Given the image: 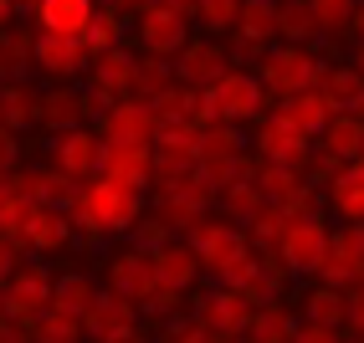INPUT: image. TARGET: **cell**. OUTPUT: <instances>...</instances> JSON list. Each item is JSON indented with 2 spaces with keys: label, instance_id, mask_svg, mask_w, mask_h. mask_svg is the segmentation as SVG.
<instances>
[{
  "label": "cell",
  "instance_id": "6da1fadb",
  "mask_svg": "<svg viewBox=\"0 0 364 343\" xmlns=\"http://www.w3.org/2000/svg\"><path fill=\"white\" fill-rule=\"evenodd\" d=\"M67 215H72V231H82V236H124V231L134 236V226L149 215V200H144L139 190L98 180V185L82 190V200L72 205Z\"/></svg>",
  "mask_w": 364,
  "mask_h": 343
},
{
  "label": "cell",
  "instance_id": "7a4b0ae2",
  "mask_svg": "<svg viewBox=\"0 0 364 343\" xmlns=\"http://www.w3.org/2000/svg\"><path fill=\"white\" fill-rule=\"evenodd\" d=\"M323 77H328V62L313 46H272L262 62V87L277 97V108L303 97V92H318Z\"/></svg>",
  "mask_w": 364,
  "mask_h": 343
},
{
  "label": "cell",
  "instance_id": "3957f363",
  "mask_svg": "<svg viewBox=\"0 0 364 343\" xmlns=\"http://www.w3.org/2000/svg\"><path fill=\"white\" fill-rule=\"evenodd\" d=\"M190 21H196V6H139V57H164V62H180V52L196 31H190Z\"/></svg>",
  "mask_w": 364,
  "mask_h": 343
},
{
  "label": "cell",
  "instance_id": "277c9868",
  "mask_svg": "<svg viewBox=\"0 0 364 343\" xmlns=\"http://www.w3.org/2000/svg\"><path fill=\"white\" fill-rule=\"evenodd\" d=\"M52 307H57V282L41 261H26L16 277H6V323L36 328Z\"/></svg>",
  "mask_w": 364,
  "mask_h": 343
},
{
  "label": "cell",
  "instance_id": "5b68a950",
  "mask_svg": "<svg viewBox=\"0 0 364 343\" xmlns=\"http://www.w3.org/2000/svg\"><path fill=\"white\" fill-rule=\"evenodd\" d=\"M205 103H210V124H231V129H241V124H262V103H267V87H262V77L257 72H231L226 82H215L210 92H205Z\"/></svg>",
  "mask_w": 364,
  "mask_h": 343
},
{
  "label": "cell",
  "instance_id": "8992f818",
  "mask_svg": "<svg viewBox=\"0 0 364 343\" xmlns=\"http://www.w3.org/2000/svg\"><path fill=\"white\" fill-rule=\"evenodd\" d=\"M185 241L196 246L200 266H205V272H210L215 282H221L236 261H247V256H252V236L241 231V226H231V220H221V215H215V220H205L200 231H190Z\"/></svg>",
  "mask_w": 364,
  "mask_h": 343
},
{
  "label": "cell",
  "instance_id": "52a82bcc",
  "mask_svg": "<svg viewBox=\"0 0 364 343\" xmlns=\"http://www.w3.org/2000/svg\"><path fill=\"white\" fill-rule=\"evenodd\" d=\"M328 251H333V231H328L323 215H303V220H293V231H287L282 246H277L282 266H287L293 277H318L323 261H328Z\"/></svg>",
  "mask_w": 364,
  "mask_h": 343
},
{
  "label": "cell",
  "instance_id": "ba28073f",
  "mask_svg": "<svg viewBox=\"0 0 364 343\" xmlns=\"http://www.w3.org/2000/svg\"><path fill=\"white\" fill-rule=\"evenodd\" d=\"M103 143L108 149H154V138H159V113L149 103H139V97H129V103H118L103 113V124H98Z\"/></svg>",
  "mask_w": 364,
  "mask_h": 343
},
{
  "label": "cell",
  "instance_id": "9c48e42d",
  "mask_svg": "<svg viewBox=\"0 0 364 343\" xmlns=\"http://www.w3.org/2000/svg\"><path fill=\"white\" fill-rule=\"evenodd\" d=\"M190 317H196L205 333H215V338H247L257 307L241 298V292H231V287H210V292L196 298V312Z\"/></svg>",
  "mask_w": 364,
  "mask_h": 343
},
{
  "label": "cell",
  "instance_id": "30bf717a",
  "mask_svg": "<svg viewBox=\"0 0 364 343\" xmlns=\"http://www.w3.org/2000/svg\"><path fill=\"white\" fill-rule=\"evenodd\" d=\"M313 149H318V143H313L308 134H298V129H287L277 113L257 124V159H262V164H277V169L303 175V169L313 164Z\"/></svg>",
  "mask_w": 364,
  "mask_h": 343
},
{
  "label": "cell",
  "instance_id": "8fae6325",
  "mask_svg": "<svg viewBox=\"0 0 364 343\" xmlns=\"http://www.w3.org/2000/svg\"><path fill=\"white\" fill-rule=\"evenodd\" d=\"M108 292L124 298L144 312V303L159 292V272H154V251H139V246H124L113 261H108Z\"/></svg>",
  "mask_w": 364,
  "mask_h": 343
},
{
  "label": "cell",
  "instance_id": "7c38bea8",
  "mask_svg": "<svg viewBox=\"0 0 364 343\" xmlns=\"http://www.w3.org/2000/svg\"><path fill=\"white\" fill-rule=\"evenodd\" d=\"M103 154H108L103 134L82 129V134H67V138L52 143V169H62L72 185H82V190H87V185H98V180H103Z\"/></svg>",
  "mask_w": 364,
  "mask_h": 343
},
{
  "label": "cell",
  "instance_id": "4fadbf2b",
  "mask_svg": "<svg viewBox=\"0 0 364 343\" xmlns=\"http://www.w3.org/2000/svg\"><path fill=\"white\" fill-rule=\"evenodd\" d=\"M175 72H180V82L185 87H200V92H210L215 82H226L231 77V52H226V41L221 36H196L180 52V62H175Z\"/></svg>",
  "mask_w": 364,
  "mask_h": 343
},
{
  "label": "cell",
  "instance_id": "5bb4252c",
  "mask_svg": "<svg viewBox=\"0 0 364 343\" xmlns=\"http://www.w3.org/2000/svg\"><path fill=\"white\" fill-rule=\"evenodd\" d=\"M134 72H139V57L118 46V52H108V57L92 62V72H87V92L98 97L103 108H118V103H129V97H134Z\"/></svg>",
  "mask_w": 364,
  "mask_h": 343
},
{
  "label": "cell",
  "instance_id": "9a60e30c",
  "mask_svg": "<svg viewBox=\"0 0 364 343\" xmlns=\"http://www.w3.org/2000/svg\"><path fill=\"white\" fill-rule=\"evenodd\" d=\"M31 16L41 36H67V41H87L98 26V6H87V0H41Z\"/></svg>",
  "mask_w": 364,
  "mask_h": 343
},
{
  "label": "cell",
  "instance_id": "2e32d148",
  "mask_svg": "<svg viewBox=\"0 0 364 343\" xmlns=\"http://www.w3.org/2000/svg\"><path fill=\"white\" fill-rule=\"evenodd\" d=\"M36 72L52 77V82H72V77H82V72H92L87 41H67V36H41L36 31Z\"/></svg>",
  "mask_w": 364,
  "mask_h": 343
},
{
  "label": "cell",
  "instance_id": "e0dca14e",
  "mask_svg": "<svg viewBox=\"0 0 364 343\" xmlns=\"http://www.w3.org/2000/svg\"><path fill=\"white\" fill-rule=\"evenodd\" d=\"M134 333H139V307L124 303V298H113V292L103 287L98 307L87 312V338H92V343H124V338H134Z\"/></svg>",
  "mask_w": 364,
  "mask_h": 343
},
{
  "label": "cell",
  "instance_id": "ac0fdd59",
  "mask_svg": "<svg viewBox=\"0 0 364 343\" xmlns=\"http://www.w3.org/2000/svg\"><path fill=\"white\" fill-rule=\"evenodd\" d=\"M154 272H159V287L185 292V298H190V287L205 277V266H200V256H196L190 241H169V246L154 251Z\"/></svg>",
  "mask_w": 364,
  "mask_h": 343
},
{
  "label": "cell",
  "instance_id": "d6986e66",
  "mask_svg": "<svg viewBox=\"0 0 364 343\" xmlns=\"http://www.w3.org/2000/svg\"><path fill=\"white\" fill-rule=\"evenodd\" d=\"M323 205H328V215L338 220V226H364V169L359 164L338 169V175L328 180Z\"/></svg>",
  "mask_w": 364,
  "mask_h": 343
},
{
  "label": "cell",
  "instance_id": "ffe728a7",
  "mask_svg": "<svg viewBox=\"0 0 364 343\" xmlns=\"http://www.w3.org/2000/svg\"><path fill=\"white\" fill-rule=\"evenodd\" d=\"M318 159H333L344 169L364 159V118L359 113H333V124L318 138Z\"/></svg>",
  "mask_w": 364,
  "mask_h": 343
},
{
  "label": "cell",
  "instance_id": "44dd1931",
  "mask_svg": "<svg viewBox=\"0 0 364 343\" xmlns=\"http://www.w3.org/2000/svg\"><path fill=\"white\" fill-rule=\"evenodd\" d=\"M272 41H282V11L257 0L241 6V26H236V46L241 52H272Z\"/></svg>",
  "mask_w": 364,
  "mask_h": 343
},
{
  "label": "cell",
  "instance_id": "7402d4cb",
  "mask_svg": "<svg viewBox=\"0 0 364 343\" xmlns=\"http://www.w3.org/2000/svg\"><path fill=\"white\" fill-rule=\"evenodd\" d=\"M103 180L144 195L154 185V149H108L103 154Z\"/></svg>",
  "mask_w": 364,
  "mask_h": 343
},
{
  "label": "cell",
  "instance_id": "603a6c76",
  "mask_svg": "<svg viewBox=\"0 0 364 343\" xmlns=\"http://www.w3.org/2000/svg\"><path fill=\"white\" fill-rule=\"evenodd\" d=\"M277 118H282L287 129H298V134H308L313 143H318V138H323V129L333 124V103H328L323 87H318V92H303V97H293V103H282V108H277Z\"/></svg>",
  "mask_w": 364,
  "mask_h": 343
},
{
  "label": "cell",
  "instance_id": "cb8c5ba5",
  "mask_svg": "<svg viewBox=\"0 0 364 343\" xmlns=\"http://www.w3.org/2000/svg\"><path fill=\"white\" fill-rule=\"evenodd\" d=\"M267 210L272 205H267V195H262L257 180H241L231 190H221V220H231V226H241V231H252Z\"/></svg>",
  "mask_w": 364,
  "mask_h": 343
},
{
  "label": "cell",
  "instance_id": "d4e9b609",
  "mask_svg": "<svg viewBox=\"0 0 364 343\" xmlns=\"http://www.w3.org/2000/svg\"><path fill=\"white\" fill-rule=\"evenodd\" d=\"M298 328H303V317H293V307L277 298V303H262L257 307L252 328H247V343H293Z\"/></svg>",
  "mask_w": 364,
  "mask_h": 343
},
{
  "label": "cell",
  "instance_id": "484cf974",
  "mask_svg": "<svg viewBox=\"0 0 364 343\" xmlns=\"http://www.w3.org/2000/svg\"><path fill=\"white\" fill-rule=\"evenodd\" d=\"M67 241H72V215H67V210H36V215H31L26 246H31L36 256H57V251H67Z\"/></svg>",
  "mask_w": 364,
  "mask_h": 343
},
{
  "label": "cell",
  "instance_id": "4316f807",
  "mask_svg": "<svg viewBox=\"0 0 364 343\" xmlns=\"http://www.w3.org/2000/svg\"><path fill=\"white\" fill-rule=\"evenodd\" d=\"M303 323H318V328H349V292L338 287H308L303 298Z\"/></svg>",
  "mask_w": 364,
  "mask_h": 343
},
{
  "label": "cell",
  "instance_id": "83f0119b",
  "mask_svg": "<svg viewBox=\"0 0 364 343\" xmlns=\"http://www.w3.org/2000/svg\"><path fill=\"white\" fill-rule=\"evenodd\" d=\"M180 87V72L175 62H164V57H139V72H134V97L139 103H159L164 92H175Z\"/></svg>",
  "mask_w": 364,
  "mask_h": 343
},
{
  "label": "cell",
  "instance_id": "f1b7e54d",
  "mask_svg": "<svg viewBox=\"0 0 364 343\" xmlns=\"http://www.w3.org/2000/svg\"><path fill=\"white\" fill-rule=\"evenodd\" d=\"M98 298H103V292L92 287V277H82V272L57 277V312H72V317H82V323H87V312L98 307Z\"/></svg>",
  "mask_w": 364,
  "mask_h": 343
},
{
  "label": "cell",
  "instance_id": "f546056e",
  "mask_svg": "<svg viewBox=\"0 0 364 343\" xmlns=\"http://www.w3.org/2000/svg\"><path fill=\"white\" fill-rule=\"evenodd\" d=\"M41 205H31L26 195H16L11 185H0V241H26V226Z\"/></svg>",
  "mask_w": 364,
  "mask_h": 343
},
{
  "label": "cell",
  "instance_id": "4dcf8cb0",
  "mask_svg": "<svg viewBox=\"0 0 364 343\" xmlns=\"http://www.w3.org/2000/svg\"><path fill=\"white\" fill-rule=\"evenodd\" d=\"M0 118H6V134H21L36 124V92L26 82H6L0 92Z\"/></svg>",
  "mask_w": 364,
  "mask_h": 343
},
{
  "label": "cell",
  "instance_id": "1f68e13d",
  "mask_svg": "<svg viewBox=\"0 0 364 343\" xmlns=\"http://www.w3.org/2000/svg\"><path fill=\"white\" fill-rule=\"evenodd\" d=\"M196 21H200V36H236V26H241V6L236 0H200L196 6Z\"/></svg>",
  "mask_w": 364,
  "mask_h": 343
},
{
  "label": "cell",
  "instance_id": "d6a6232c",
  "mask_svg": "<svg viewBox=\"0 0 364 343\" xmlns=\"http://www.w3.org/2000/svg\"><path fill=\"white\" fill-rule=\"evenodd\" d=\"M31 338H36V343H82V338H87V323H82V317H72V312H57V307H52V312H46L41 323L31 328Z\"/></svg>",
  "mask_w": 364,
  "mask_h": 343
},
{
  "label": "cell",
  "instance_id": "836d02e7",
  "mask_svg": "<svg viewBox=\"0 0 364 343\" xmlns=\"http://www.w3.org/2000/svg\"><path fill=\"white\" fill-rule=\"evenodd\" d=\"M282 11V46H313L323 31L313 21V6H277Z\"/></svg>",
  "mask_w": 364,
  "mask_h": 343
},
{
  "label": "cell",
  "instance_id": "e575fe53",
  "mask_svg": "<svg viewBox=\"0 0 364 343\" xmlns=\"http://www.w3.org/2000/svg\"><path fill=\"white\" fill-rule=\"evenodd\" d=\"M308 6H313V21H318L323 36L349 31V21H354V6H349V0H308Z\"/></svg>",
  "mask_w": 364,
  "mask_h": 343
},
{
  "label": "cell",
  "instance_id": "d590c367",
  "mask_svg": "<svg viewBox=\"0 0 364 343\" xmlns=\"http://www.w3.org/2000/svg\"><path fill=\"white\" fill-rule=\"evenodd\" d=\"M154 343H215V333H205L196 317H169Z\"/></svg>",
  "mask_w": 364,
  "mask_h": 343
},
{
  "label": "cell",
  "instance_id": "8d00e7d4",
  "mask_svg": "<svg viewBox=\"0 0 364 343\" xmlns=\"http://www.w3.org/2000/svg\"><path fill=\"white\" fill-rule=\"evenodd\" d=\"M293 343H344V333H338V328H318V323H303Z\"/></svg>",
  "mask_w": 364,
  "mask_h": 343
},
{
  "label": "cell",
  "instance_id": "74e56055",
  "mask_svg": "<svg viewBox=\"0 0 364 343\" xmlns=\"http://www.w3.org/2000/svg\"><path fill=\"white\" fill-rule=\"evenodd\" d=\"M349 328L359 333V343H364V282L349 292Z\"/></svg>",
  "mask_w": 364,
  "mask_h": 343
},
{
  "label": "cell",
  "instance_id": "f35d334b",
  "mask_svg": "<svg viewBox=\"0 0 364 343\" xmlns=\"http://www.w3.org/2000/svg\"><path fill=\"white\" fill-rule=\"evenodd\" d=\"M349 36H354V46H364V6H354V21H349Z\"/></svg>",
  "mask_w": 364,
  "mask_h": 343
},
{
  "label": "cell",
  "instance_id": "ab89813d",
  "mask_svg": "<svg viewBox=\"0 0 364 343\" xmlns=\"http://www.w3.org/2000/svg\"><path fill=\"white\" fill-rule=\"evenodd\" d=\"M354 67H359V72H364V46H354Z\"/></svg>",
  "mask_w": 364,
  "mask_h": 343
},
{
  "label": "cell",
  "instance_id": "60d3db41",
  "mask_svg": "<svg viewBox=\"0 0 364 343\" xmlns=\"http://www.w3.org/2000/svg\"><path fill=\"white\" fill-rule=\"evenodd\" d=\"M215 343H247V338H215Z\"/></svg>",
  "mask_w": 364,
  "mask_h": 343
},
{
  "label": "cell",
  "instance_id": "b9f144b4",
  "mask_svg": "<svg viewBox=\"0 0 364 343\" xmlns=\"http://www.w3.org/2000/svg\"><path fill=\"white\" fill-rule=\"evenodd\" d=\"M359 169H364V159H359Z\"/></svg>",
  "mask_w": 364,
  "mask_h": 343
}]
</instances>
